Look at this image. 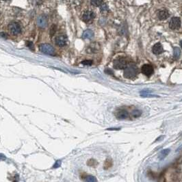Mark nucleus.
<instances>
[{"instance_id":"13","label":"nucleus","mask_w":182,"mask_h":182,"mask_svg":"<svg viewBox=\"0 0 182 182\" xmlns=\"http://www.w3.org/2000/svg\"><path fill=\"white\" fill-rule=\"evenodd\" d=\"M157 17H158L159 20H165V19H166L169 17V12L167 11V10H161L157 14Z\"/></svg>"},{"instance_id":"5","label":"nucleus","mask_w":182,"mask_h":182,"mask_svg":"<svg viewBox=\"0 0 182 182\" xmlns=\"http://www.w3.org/2000/svg\"><path fill=\"white\" fill-rule=\"evenodd\" d=\"M95 14L92 11H86L82 14V19L85 23H91L94 19Z\"/></svg>"},{"instance_id":"26","label":"nucleus","mask_w":182,"mask_h":182,"mask_svg":"<svg viewBox=\"0 0 182 182\" xmlns=\"http://www.w3.org/2000/svg\"><path fill=\"white\" fill-rule=\"evenodd\" d=\"M120 129H108V130H119Z\"/></svg>"},{"instance_id":"15","label":"nucleus","mask_w":182,"mask_h":182,"mask_svg":"<svg viewBox=\"0 0 182 182\" xmlns=\"http://www.w3.org/2000/svg\"><path fill=\"white\" fill-rule=\"evenodd\" d=\"M170 151H171V150L169 149H164L163 151H162L161 153H159V159H160V160H162V159H164L165 157H166L167 155L169 154V153H170Z\"/></svg>"},{"instance_id":"17","label":"nucleus","mask_w":182,"mask_h":182,"mask_svg":"<svg viewBox=\"0 0 182 182\" xmlns=\"http://www.w3.org/2000/svg\"><path fill=\"white\" fill-rule=\"evenodd\" d=\"M100 10L101 12V13H106L108 12V7H107V4H102L101 5V7H100Z\"/></svg>"},{"instance_id":"4","label":"nucleus","mask_w":182,"mask_h":182,"mask_svg":"<svg viewBox=\"0 0 182 182\" xmlns=\"http://www.w3.org/2000/svg\"><path fill=\"white\" fill-rule=\"evenodd\" d=\"M127 66V62L125 58H119L114 62V67L117 69H125Z\"/></svg>"},{"instance_id":"16","label":"nucleus","mask_w":182,"mask_h":182,"mask_svg":"<svg viewBox=\"0 0 182 182\" xmlns=\"http://www.w3.org/2000/svg\"><path fill=\"white\" fill-rule=\"evenodd\" d=\"M181 55V49L178 47L174 48V53H173V57L175 60H177L180 57Z\"/></svg>"},{"instance_id":"12","label":"nucleus","mask_w":182,"mask_h":182,"mask_svg":"<svg viewBox=\"0 0 182 182\" xmlns=\"http://www.w3.org/2000/svg\"><path fill=\"white\" fill-rule=\"evenodd\" d=\"M99 49V45L97 43H92L87 49V52L89 54H94L97 52Z\"/></svg>"},{"instance_id":"8","label":"nucleus","mask_w":182,"mask_h":182,"mask_svg":"<svg viewBox=\"0 0 182 182\" xmlns=\"http://www.w3.org/2000/svg\"><path fill=\"white\" fill-rule=\"evenodd\" d=\"M142 72L146 76L150 77L153 73V68L149 64H144L142 67Z\"/></svg>"},{"instance_id":"27","label":"nucleus","mask_w":182,"mask_h":182,"mask_svg":"<svg viewBox=\"0 0 182 182\" xmlns=\"http://www.w3.org/2000/svg\"><path fill=\"white\" fill-rule=\"evenodd\" d=\"M180 45H181V48H182V40L180 42Z\"/></svg>"},{"instance_id":"22","label":"nucleus","mask_w":182,"mask_h":182,"mask_svg":"<svg viewBox=\"0 0 182 182\" xmlns=\"http://www.w3.org/2000/svg\"><path fill=\"white\" fill-rule=\"evenodd\" d=\"M26 45H27V46L29 48H30V49L32 50L34 49V45H33V43L32 42H30V41H28V42H26Z\"/></svg>"},{"instance_id":"25","label":"nucleus","mask_w":182,"mask_h":182,"mask_svg":"<svg viewBox=\"0 0 182 182\" xmlns=\"http://www.w3.org/2000/svg\"><path fill=\"white\" fill-rule=\"evenodd\" d=\"M0 36L4 38H8V35L6 34V33L4 32H1L0 33Z\"/></svg>"},{"instance_id":"9","label":"nucleus","mask_w":182,"mask_h":182,"mask_svg":"<svg viewBox=\"0 0 182 182\" xmlns=\"http://www.w3.org/2000/svg\"><path fill=\"white\" fill-rule=\"evenodd\" d=\"M152 51H153V54L155 55H159L164 52V49H163L162 45L159 42H157L153 47Z\"/></svg>"},{"instance_id":"11","label":"nucleus","mask_w":182,"mask_h":182,"mask_svg":"<svg viewBox=\"0 0 182 182\" xmlns=\"http://www.w3.org/2000/svg\"><path fill=\"white\" fill-rule=\"evenodd\" d=\"M116 117H117V119H120V120L126 119L128 117V112L126 110H119V111L117 112Z\"/></svg>"},{"instance_id":"14","label":"nucleus","mask_w":182,"mask_h":182,"mask_svg":"<svg viewBox=\"0 0 182 182\" xmlns=\"http://www.w3.org/2000/svg\"><path fill=\"white\" fill-rule=\"evenodd\" d=\"M94 36V33L92 30H86V31L84 32L82 34V38L84 39H90L92 38Z\"/></svg>"},{"instance_id":"18","label":"nucleus","mask_w":182,"mask_h":182,"mask_svg":"<svg viewBox=\"0 0 182 182\" xmlns=\"http://www.w3.org/2000/svg\"><path fill=\"white\" fill-rule=\"evenodd\" d=\"M103 0H91V4L94 6H100L102 4Z\"/></svg>"},{"instance_id":"7","label":"nucleus","mask_w":182,"mask_h":182,"mask_svg":"<svg viewBox=\"0 0 182 182\" xmlns=\"http://www.w3.org/2000/svg\"><path fill=\"white\" fill-rule=\"evenodd\" d=\"M67 38L64 35H60L57 36L55 39V42H56V45L58 47H62L65 46L67 44Z\"/></svg>"},{"instance_id":"20","label":"nucleus","mask_w":182,"mask_h":182,"mask_svg":"<svg viewBox=\"0 0 182 182\" xmlns=\"http://www.w3.org/2000/svg\"><path fill=\"white\" fill-rule=\"evenodd\" d=\"M86 181H88V182H94L97 181V179L93 176H88L86 177Z\"/></svg>"},{"instance_id":"21","label":"nucleus","mask_w":182,"mask_h":182,"mask_svg":"<svg viewBox=\"0 0 182 182\" xmlns=\"http://www.w3.org/2000/svg\"><path fill=\"white\" fill-rule=\"evenodd\" d=\"M56 26L55 25H53L52 27H51V28H50V34L52 35V36L54 35V34L56 33Z\"/></svg>"},{"instance_id":"3","label":"nucleus","mask_w":182,"mask_h":182,"mask_svg":"<svg viewBox=\"0 0 182 182\" xmlns=\"http://www.w3.org/2000/svg\"><path fill=\"white\" fill-rule=\"evenodd\" d=\"M8 30L12 35L17 36L21 32V25L17 22H12L8 25Z\"/></svg>"},{"instance_id":"10","label":"nucleus","mask_w":182,"mask_h":182,"mask_svg":"<svg viewBox=\"0 0 182 182\" xmlns=\"http://www.w3.org/2000/svg\"><path fill=\"white\" fill-rule=\"evenodd\" d=\"M37 24L39 27L45 28L47 25V20L44 16H40L37 19Z\"/></svg>"},{"instance_id":"23","label":"nucleus","mask_w":182,"mask_h":182,"mask_svg":"<svg viewBox=\"0 0 182 182\" xmlns=\"http://www.w3.org/2000/svg\"><path fill=\"white\" fill-rule=\"evenodd\" d=\"M92 63V61H91V60H84V61L82 62V64L84 65H91Z\"/></svg>"},{"instance_id":"19","label":"nucleus","mask_w":182,"mask_h":182,"mask_svg":"<svg viewBox=\"0 0 182 182\" xmlns=\"http://www.w3.org/2000/svg\"><path fill=\"white\" fill-rule=\"evenodd\" d=\"M141 114H142V112L140 111V110H134L132 112L133 117H136V118L139 117Z\"/></svg>"},{"instance_id":"2","label":"nucleus","mask_w":182,"mask_h":182,"mask_svg":"<svg viewBox=\"0 0 182 182\" xmlns=\"http://www.w3.org/2000/svg\"><path fill=\"white\" fill-rule=\"evenodd\" d=\"M39 49L42 53L47 55H50V56H54L55 54V49L51 45L48 44V43H44V44H41L39 46Z\"/></svg>"},{"instance_id":"6","label":"nucleus","mask_w":182,"mask_h":182,"mask_svg":"<svg viewBox=\"0 0 182 182\" xmlns=\"http://www.w3.org/2000/svg\"><path fill=\"white\" fill-rule=\"evenodd\" d=\"M181 26V20L178 17H173L171 19L169 23V27L172 30L179 29Z\"/></svg>"},{"instance_id":"24","label":"nucleus","mask_w":182,"mask_h":182,"mask_svg":"<svg viewBox=\"0 0 182 182\" xmlns=\"http://www.w3.org/2000/svg\"><path fill=\"white\" fill-rule=\"evenodd\" d=\"M150 92H151V90H142V91L140 92V94H141V95H142V94H148V93H150Z\"/></svg>"},{"instance_id":"1","label":"nucleus","mask_w":182,"mask_h":182,"mask_svg":"<svg viewBox=\"0 0 182 182\" xmlns=\"http://www.w3.org/2000/svg\"><path fill=\"white\" fill-rule=\"evenodd\" d=\"M138 73V68L135 64L127 65L124 70L125 77L128 79H132L137 75Z\"/></svg>"}]
</instances>
